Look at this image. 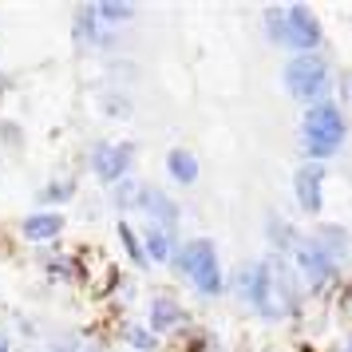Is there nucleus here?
<instances>
[{
    "mask_svg": "<svg viewBox=\"0 0 352 352\" xmlns=\"http://www.w3.org/2000/svg\"><path fill=\"white\" fill-rule=\"evenodd\" d=\"M64 230V218L60 214H32L28 222H24V234L32 241H44V238H56Z\"/></svg>",
    "mask_w": 352,
    "mask_h": 352,
    "instance_id": "1a4fd4ad",
    "label": "nucleus"
},
{
    "mask_svg": "<svg viewBox=\"0 0 352 352\" xmlns=\"http://www.w3.org/2000/svg\"><path fill=\"white\" fill-rule=\"evenodd\" d=\"M182 265H186V273L194 277V285L202 289V293H218L222 289V273H218V254H214V245L210 241H194L190 250H186V257H182Z\"/></svg>",
    "mask_w": 352,
    "mask_h": 352,
    "instance_id": "7ed1b4c3",
    "label": "nucleus"
},
{
    "mask_svg": "<svg viewBox=\"0 0 352 352\" xmlns=\"http://www.w3.org/2000/svg\"><path fill=\"white\" fill-rule=\"evenodd\" d=\"M297 261H301V270L309 273V281H313V285L333 281L336 261H333V254H329V245H324V241H305L301 254H297Z\"/></svg>",
    "mask_w": 352,
    "mask_h": 352,
    "instance_id": "39448f33",
    "label": "nucleus"
},
{
    "mask_svg": "<svg viewBox=\"0 0 352 352\" xmlns=\"http://www.w3.org/2000/svg\"><path fill=\"white\" fill-rule=\"evenodd\" d=\"M0 352H8V336H0Z\"/></svg>",
    "mask_w": 352,
    "mask_h": 352,
    "instance_id": "f3484780",
    "label": "nucleus"
},
{
    "mask_svg": "<svg viewBox=\"0 0 352 352\" xmlns=\"http://www.w3.org/2000/svg\"><path fill=\"white\" fill-rule=\"evenodd\" d=\"M265 24H270L273 40H285V44H293V48H313L320 40V28L317 20H313V12L309 8H285V12H270L265 16Z\"/></svg>",
    "mask_w": 352,
    "mask_h": 352,
    "instance_id": "f03ea898",
    "label": "nucleus"
},
{
    "mask_svg": "<svg viewBox=\"0 0 352 352\" xmlns=\"http://www.w3.org/2000/svg\"><path fill=\"white\" fill-rule=\"evenodd\" d=\"M131 155H135V151H131L127 143H119V146H99L96 159H91V166H96L99 178H107V182H111V178H119L123 170H127Z\"/></svg>",
    "mask_w": 352,
    "mask_h": 352,
    "instance_id": "0eeeda50",
    "label": "nucleus"
},
{
    "mask_svg": "<svg viewBox=\"0 0 352 352\" xmlns=\"http://www.w3.org/2000/svg\"><path fill=\"white\" fill-rule=\"evenodd\" d=\"M297 198H301V206L313 214V210H320V170H301L297 175Z\"/></svg>",
    "mask_w": 352,
    "mask_h": 352,
    "instance_id": "6e6552de",
    "label": "nucleus"
},
{
    "mask_svg": "<svg viewBox=\"0 0 352 352\" xmlns=\"http://www.w3.org/2000/svg\"><path fill=\"white\" fill-rule=\"evenodd\" d=\"M67 194H72V186H67V182H56V186L44 190V198H48V202H60V198H67Z\"/></svg>",
    "mask_w": 352,
    "mask_h": 352,
    "instance_id": "4468645a",
    "label": "nucleus"
},
{
    "mask_svg": "<svg viewBox=\"0 0 352 352\" xmlns=\"http://www.w3.org/2000/svg\"><path fill=\"white\" fill-rule=\"evenodd\" d=\"M131 340H135L139 349H151V336H146V333H131Z\"/></svg>",
    "mask_w": 352,
    "mask_h": 352,
    "instance_id": "dca6fc26",
    "label": "nucleus"
},
{
    "mask_svg": "<svg viewBox=\"0 0 352 352\" xmlns=\"http://www.w3.org/2000/svg\"><path fill=\"white\" fill-rule=\"evenodd\" d=\"M238 285L261 313L273 317V281H270V270H265V265H245L241 277H238Z\"/></svg>",
    "mask_w": 352,
    "mask_h": 352,
    "instance_id": "423d86ee",
    "label": "nucleus"
},
{
    "mask_svg": "<svg viewBox=\"0 0 352 352\" xmlns=\"http://www.w3.org/2000/svg\"><path fill=\"white\" fill-rule=\"evenodd\" d=\"M123 241H127V250H131V257H135V261H143V254H139V241H135V234H131L127 226H123Z\"/></svg>",
    "mask_w": 352,
    "mask_h": 352,
    "instance_id": "2eb2a0df",
    "label": "nucleus"
},
{
    "mask_svg": "<svg viewBox=\"0 0 352 352\" xmlns=\"http://www.w3.org/2000/svg\"><path fill=\"white\" fill-rule=\"evenodd\" d=\"M344 139V115L336 111L333 103H317L305 115V151L313 159H329Z\"/></svg>",
    "mask_w": 352,
    "mask_h": 352,
    "instance_id": "f257e3e1",
    "label": "nucleus"
},
{
    "mask_svg": "<svg viewBox=\"0 0 352 352\" xmlns=\"http://www.w3.org/2000/svg\"><path fill=\"white\" fill-rule=\"evenodd\" d=\"M324 80H329V72H324V64L320 60H313V56H305V60H293V64L285 67V83L293 96L301 99H313L324 91Z\"/></svg>",
    "mask_w": 352,
    "mask_h": 352,
    "instance_id": "20e7f679",
    "label": "nucleus"
},
{
    "mask_svg": "<svg viewBox=\"0 0 352 352\" xmlns=\"http://www.w3.org/2000/svg\"><path fill=\"white\" fill-rule=\"evenodd\" d=\"M344 305H349V313H352V293H349V297H344Z\"/></svg>",
    "mask_w": 352,
    "mask_h": 352,
    "instance_id": "a211bd4d",
    "label": "nucleus"
},
{
    "mask_svg": "<svg viewBox=\"0 0 352 352\" xmlns=\"http://www.w3.org/2000/svg\"><path fill=\"white\" fill-rule=\"evenodd\" d=\"M146 245H151V257H162V261H166V257H170V250H175V245H170V238H166L162 230H155V234L146 238Z\"/></svg>",
    "mask_w": 352,
    "mask_h": 352,
    "instance_id": "f8f14e48",
    "label": "nucleus"
},
{
    "mask_svg": "<svg viewBox=\"0 0 352 352\" xmlns=\"http://www.w3.org/2000/svg\"><path fill=\"white\" fill-rule=\"evenodd\" d=\"M349 352H352V344H349Z\"/></svg>",
    "mask_w": 352,
    "mask_h": 352,
    "instance_id": "6ab92c4d",
    "label": "nucleus"
},
{
    "mask_svg": "<svg viewBox=\"0 0 352 352\" xmlns=\"http://www.w3.org/2000/svg\"><path fill=\"white\" fill-rule=\"evenodd\" d=\"M178 320H182V313H178V305L175 301H166V297H159L155 301V309H151V329H175Z\"/></svg>",
    "mask_w": 352,
    "mask_h": 352,
    "instance_id": "9d476101",
    "label": "nucleus"
},
{
    "mask_svg": "<svg viewBox=\"0 0 352 352\" xmlns=\"http://www.w3.org/2000/svg\"><path fill=\"white\" fill-rule=\"evenodd\" d=\"M170 170H175L178 182H194V178H198L194 159H190V155H182V151H178V155H170Z\"/></svg>",
    "mask_w": 352,
    "mask_h": 352,
    "instance_id": "9b49d317",
    "label": "nucleus"
},
{
    "mask_svg": "<svg viewBox=\"0 0 352 352\" xmlns=\"http://www.w3.org/2000/svg\"><path fill=\"white\" fill-rule=\"evenodd\" d=\"M96 16H99V20H127L131 8H123V4H99Z\"/></svg>",
    "mask_w": 352,
    "mask_h": 352,
    "instance_id": "ddd939ff",
    "label": "nucleus"
}]
</instances>
